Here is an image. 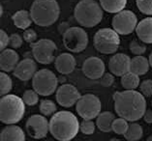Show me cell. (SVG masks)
Masks as SVG:
<instances>
[{"label": "cell", "mask_w": 152, "mask_h": 141, "mask_svg": "<svg viewBox=\"0 0 152 141\" xmlns=\"http://www.w3.org/2000/svg\"><path fill=\"white\" fill-rule=\"evenodd\" d=\"M114 110L117 115L129 122H136L143 117L146 111V101L140 92L125 90L113 94Z\"/></svg>", "instance_id": "cell-1"}, {"label": "cell", "mask_w": 152, "mask_h": 141, "mask_svg": "<svg viewBox=\"0 0 152 141\" xmlns=\"http://www.w3.org/2000/svg\"><path fill=\"white\" fill-rule=\"evenodd\" d=\"M80 124L74 113L66 110L58 111L50 120V132L56 140H72L80 131Z\"/></svg>", "instance_id": "cell-2"}, {"label": "cell", "mask_w": 152, "mask_h": 141, "mask_svg": "<svg viewBox=\"0 0 152 141\" xmlns=\"http://www.w3.org/2000/svg\"><path fill=\"white\" fill-rule=\"evenodd\" d=\"M29 12L35 24L47 27L57 21L60 8L56 0H34Z\"/></svg>", "instance_id": "cell-3"}, {"label": "cell", "mask_w": 152, "mask_h": 141, "mask_svg": "<svg viewBox=\"0 0 152 141\" xmlns=\"http://www.w3.org/2000/svg\"><path fill=\"white\" fill-rule=\"evenodd\" d=\"M74 16L83 27L92 28L103 20V8L95 0H80L75 7Z\"/></svg>", "instance_id": "cell-4"}, {"label": "cell", "mask_w": 152, "mask_h": 141, "mask_svg": "<svg viewBox=\"0 0 152 141\" xmlns=\"http://www.w3.org/2000/svg\"><path fill=\"white\" fill-rule=\"evenodd\" d=\"M25 102L18 96L8 94L2 96L0 101V120L3 124L14 125L23 118Z\"/></svg>", "instance_id": "cell-5"}, {"label": "cell", "mask_w": 152, "mask_h": 141, "mask_svg": "<svg viewBox=\"0 0 152 141\" xmlns=\"http://www.w3.org/2000/svg\"><path fill=\"white\" fill-rule=\"evenodd\" d=\"M93 44L100 53L113 54L115 53L120 46L119 34L112 28H102L95 33Z\"/></svg>", "instance_id": "cell-6"}, {"label": "cell", "mask_w": 152, "mask_h": 141, "mask_svg": "<svg viewBox=\"0 0 152 141\" xmlns=\"http://www.w3.org/2000/svg\"><path fill=\"white\" fill-rule=\"evenodd\" d=\"M58 83V77L48 69L39 70L32 78L33 89L43 97L53 95L57 90Z\"/></svg>", "instance_id": "cell-7"}, {"label": "cell", "mask_w": 152, "mask_h": 141, "mask_svg": "<svg viewBox=\"0 0 152 141\" xmlns=\"http://www.w3.org/2000/svg\"><path fill=\"white\" fill-rule=\"evenodd\" d=\"M88 35L84 29L80 27H70L63 34V44L69 51L79 53L83 51L88 46Z\"/></svg>", "instance_id": "cell-8"}, {"label": "cell", "mask_w": 152, "mask_h": 141, "mask_svg": "<svg viewBox=\"0 0 152 141\" xmlns=\"http://www.w3.org/2000/svg\"><path fill=\"white\" fill-rule=\"evenodd\" d=\"M101 101L93 94H85L81 96L76 103V110L79 116L84 120H92L97 118L101 113Z\"/></svg>", "instance_id": "cell-9"}, {"label": "cell", "mask_w": 152, "mask_h": 141, "mask_svg": "<svg viewBox=\"0 0 152 141\" xmlns=\"http://www.w3.org/2000/svg\"><path fill=\"white\" fill-rule=\"evenodd\" d=\"M31 49L33 57L40 64L49 65L55 60L54 52L57 47L53 41L49 39H40L37 42L31 44Z\"/></svg>", "instance_id": "cell-10"}, {"label": "cell", "mask_w": 152, "mask_h": 141, "mask_svg": "<svg viewBox=\"0 0 152 141\" xmlns=\"http://www.w3.org/2000/svg\"><path fill=\"white\" fill-rule=\"evenodd\" d=\"M138 17L130 10H123L115 14L113 17L112 24L119 35H129L133 33L138 26Z\"/></svg>", "instance_id": "cell-11"}, {"label": "cell", "mask_w": 152, "mask_h": 141, "mask_svg": "<svg viewBox=\"0 0 152 141\" xmlns=\"http://www.w3.org/2000/svg\"><path fill=\"white\" fill-rule=\"evenodd\" d=\"M25 129L32 138L42 139L45 138L50 132V122H48L46 116L34 114L27 119Z\"/></svg>", "instance_id": "cell-12"}, {"label": "cell", "mask_w": 152, "mask_h": 141, "mask_svg": "<svg viewBox=\"0 0 152 141\" xmlns=\"http://www.w3.org/2000/svg\"><path fill=\"white\" fill-rule=\"evenodd\" d=\"M81 97L80 93L77 89L72 84H61L57 88L55 98L56 102L63 107H71Z\"/></svg>", "instance_id": "cell-13"}, {"label": "cell", "mask_w": 152, "mask_h": 141, "mask_svg": "<svg viewBox=\"0 0 152 141\" xmlns=\"http://www.w3.org/2000/svg\"><path fill=\"white\" fill-rule=\"evenodd\" d=\"M106 70L105 63L102 59L99 57H89L83 62V75L89 79H100L104 76Z\"/></svg>", "instance_id": "cell-14"}, {"label": "cell", "mask_w": 152, "mask_h": 141, "mask_svg": "<svg viewBox=\"0 0 152 141\" xmlns=\"http://www.w3.org/2000/svg\"><path fill=\"white\" fill-rule=\"evenodd\" d=\"M131 60L127 54L117 53L113 54L110 59L109 69L113 75L116 76H122L130 72L131 69Z\"/></svg>", "instance_id": "cell-15"}, {"label": "cell", "mask_w": 152, "mask_h": 141, "mask_svg": "<svg viewBox=\"0 0 152 141\" xmlns=\"http://www.w3.org/2000/svg\"><path fill=\"white\" fill-rule=\"evenodd\" d=\"M37 70L36 62L31 58H24L18 62L14 70V76L23 81H28L34 77Z\"/></svg>", "instance_id": "cell-16"}, {"label": "cell", "mask_w": 152, "mask_h": 141, "mask_svg": "<svg viewBox=\"0 0 152 141\" xmlns=\"http://www.w3.org/2000/svg\"><path fill=\"white\" fill-rule=\"evenodd\" d=\"M20 62V56L13 49H6L1 51L0 55V68L2 72H14L15 68Z\"/></svg>", "instance_id": "cell-17"}, {"label": "cell", "mask_w": 152, "mask_h": 141, "mask_svg": "<svg viewBox=\"0 0 152 141\" xmlns=\"http://www.w3.org/2000/svg\"><path fill=\"white\" fill-rule=\"evenodd\" d=\"M54 65L61 75H70L76 69V59L71 53H62L55 58Z\"/></svg>", "instance_id": "cell-18"}, {"label": "cell", "mask_w": 152, "mask_h": 141, "mask_svg": "<svg viewBox=\"0 0 152 141\" xmlns=\"http://www.w3.org/2000/svg\"><path fill=\"white\" fill-rule=\"evenodd\" d=\"M136 33L140 42L152 44V17L140 20L136 28Z\"/></svg>", "instance_id": "cell-19"}, {"label": "cell", "mask_w": 152, "mask_h": 141, "mask_svg": "<svg viewBox=\"0 0 152 141\" xmlns=\"http://www.w3.org/2000/svg\"><path fill=\"white\" fill-rule=\"evenodd\" d=\"M0 141H25V133L18 126L7 125L1 132Z\"/></svg>", "instance_id": "cell-20"}, {"label": "cell", "mask_w": 152, "mask_h": 141, "mask_svg": "<svg viewBox=\"0 0 152 141\" xmlns=\"http://www.w3.org/2000/svg\"><path fill=\"white\" fill-rule=\"evenodd\" d=\"M149 60L146 57L142 56V55H136L131 60L130 72L136 73L139 76H144L148 72V70H149Z\"/></svg>", "instance_id": "cell-21"}, {"label": "cell", "mask_w": 152, "mask_h": 141, "mask_svg": "<svg viewBox=\"0 0 152 141\" xmlns=\"http://www.w3.org/2000/svg\"><path fill=\"white\" fill-rule=\"evenodd\" d=\"M12 20L14 22L15 26L20 29H23V30L28 29L33 22L30 12L26 10L17 11L12 16Z\"/></svg>", "instance_id": "cell-22"}, {"label": "cell", "mask_w": 152, "mask_h": 141, "mask_svg": "<svg viewBox=\"0 0 152 141\" xmlns=\"http://www.w3.org/2000/svg\"><path fill=\"white\" fill-rule=\"evenodd\" d=\"M115 120V116L110 111H104L100 113L96 120V125L100 131L104 132H110L113 131V123Z\"/></svg>", "instance_id": "cell-23"}, {"label": "cell", "mask_w": 152, "mask_h": 141, "mask_svg": "<svg viewBox=\"0 0 152 141\" xmlns=\"http://www.w3.org/2000/svg\"><path fill=\"white\" fill-rule=\"evenodd\" d=\"M104 11L110 14H117L125 10L127 0H99Z\"/></svg>", "instance_id": "cell-24"}, {"label": "cell", "mask_w": 152, "mask_h": 141, "mask_svg": "<svg viewBox=\"0 0 152 141\" xmlns=\"http://www.w3.org/2000/svg\"><path fill=\"white\" fill-rule=\"evenodd\" d=\"M121 85L125 90H136L140 86V76L132 72H128L121 76Z\"/></svg>", "instance_id": "cell-25"}, {"label": "cell", "mask_w": 152, "mask_h": 141, "mask_svg": "<svg viewBox=\"0 0 152 141\" xmlns=\"http://www.w3.org/2000/svg\"><path fill=\"white\" fill-rule=\"evenodd\" d=\"M143 135L142 127L138 123L129 124V128L124 134V137L128 141H139Z\"/></svg>", "instance_id": "cell-26"}, {"label": "cell", "mask_w": 152, "mask_h": 141, "mask_svg": "<svg viewBox=\"0 0 152 141\" xmlns=\"http://www.w3.org/2000/svg\"><path fill=\"white\" fill-rule=\"evenodd\" d=\"M57 106L51 100H42L40 102V112L44 116H53L56 112Z\"/></svg>", "instance_id": "cell-27"}, {"label": "cell", "mask_w": 152, "mask_h": 141, "mask_svg": "<svg viewBox=\"0 0 152 141\" xmlns=\"http://www.w3.org/2000/svg\"><path fill=\"white\" fill-rule=\"evenodd\" d=\"M0 81H1V86H0L1 93H0V94H1V96L8 95L13 88L12 78L7 75V73L2 72L1 73H0Z\"/></svg>", "instance_id": "cell-28"}, {"label": "cell", "mask_w": 152, "mask_h": 141, "mask_svg": "<svg viewBox=\"0 0 152 141\" xmlns=\"http://www.w3.org/2000/svg\"><path fill=\"white\" fill-rule=\"evenodd\" d=\"M129 128L128 121L125 120L124 118H115V120L113 123V132L119 135H124L127 129Z\"/></svg>", "instance_id": "cell-29"}, {"label": "cell", "mask_w": 152, "mask_h": 141, "mask_svg": "<svg viewBox=\"0 0 152 141\" xmlns=\"http://www.w3.org/2000/svg\"><path fill=\"white\" fill-rule=\"evenodd\" d=\"M23 100L25 102V105L29 106H33L38 103L39 102V94L37 93L34 89H30V90H26L23 93Z\"/></svg>", "instance_id": "cell-30"}, {"label": "cell", "mask_w": 152, "mask_h": 141, "mask_svg": "<svg viewBox=\"0 0 152 141\" xmlns=\"http://www.w3.org/2000/svg\"><path fill=\"white\" fill-rule=\"evenodd\" d=\"M138 9L147 16H152V0H136Z\"/></svg>", "instance_id": "cell-31"}, {"label": "cell", "mask_w": 152, "mask_h": 141, "mask_svg": "<svg viewBox=\"0 0 152 141\" xmlns=\"http://www.w3.org/2000/svg\"><path fill=\"white\" fill-rule=\"evenodd\" d=\"M80 132L85 135H91L95 132V124L92 120H84L80 124Z\"/></svg>", "instance_id": "cell-32"}, {"label": "cell", "mask_w": 152, "mask_h": 141, "mask_svg": "<svg viewBox=\"0 0 152 141\" xmlns=\"http://www.w3.org/2000/svg\"><path fill=\"white\" fill-rule=\"evenodd\" d=\"M129 47H130V51L135 55H142L146 51L145 44L140 43L136 40L132 41V42L130 43Z\"/></svg>", "instance_id": "cell-33"}, {"label": "cell", "mask_w": 152, "mask_h": 141, "mask_svg": "<svg viewBox=\"0 0 152 141\" xmlns=\"http://www.w3.org/2000/svg\"><path fill=\"white\" fill-rule=\"evenodd\" d=\"M140 93L144 97H151L152 96V79H144L142 83L140 84Z\"/></svg>", "instance_id": "cell-34"}, {"label": "cell", "mask_w": 152, "mask_h": 141, "mask_svg": "<svg viewBox=\"0 0 152 141\" xmlns=\"http://www.w3.org/2000/svg\"><path fill=\"white\" fill-rule=\"evenodd\" d=\"M23 44V37H21L20 34L14 33L10 36V47L13 49H20Z\"/></svg>", "instance_id": "cell-35"}, {"label": "cell", "mask_w": 152, "mask_h": 141, "mask_svg": "<svg viewBox=\"0 0 152 141\" xmlns=\"http://www.w3.org/2000/svg\"><path fill=\"white\" fill-rule=\"evenodd\" d=\"M23 37L25 42L30 44L37 42V33L35 32V30H33V29H30V28L25 29Z\"/></svg>", "instance_id": "cell-36"}, {"label": "cell", "mask_w": 152, "mask_h": 141, "mask_svg": "<svg viewBox=\"0 0 152 141\" xmlns=\"http://www.w3.org/2000/svg\"><path fill=\"white\" fill-rule=\"evenodd\" d=\"M114 75L113 73H104V76L101 77V80H100V82H101V85L103 87H110L113 84L114 82Z\"/></svg>", "instance_id": "cell-37"}, {"label": "cell", "mask_w": 152, "mask_h": 141, "mask_svg": "<svg viewBox=\"0 0 152 141\" xmlns=\"http://www.w3.org/2000/svg\"><path fill=\"white\" fill-rule=\"evenodd\" d=\"M10 44V37L5 32V30H0V50H4Z\"/></svg>", "instance_id": "cell-38"}, {"label": "cell", "mask_w": 152, "mask_h": 141, "mask_svg": "<svg viewBox=\"0 0 152 141\" xmlns=\"http://www.w3.org/2000/svg\"><path fill=\"white\" fill-rule=\"evenodd\" d=\"M70 28V25H69V23L68 22H62V23H60L58 25V31H59V33H60L61 35H63L64 33L68 30V29Z\"/></svg>", "instance_id": "cell-39"}, {"label": "cell", "mask_w": 152, "mask_h": 141, "mask_svg": "<svg viewBox=\"0 0 152 141\" xmlns=\"http://www.w3.org/2000/svg\"><path fill=\"white\" fill-rule=\"evenodd\" d=\"M144 121L148 124H152V109H146L145 113L143 115Z\"/></svg>", "instance_id": "cell-40"}, {"label": "cell", "mask_w": 152, "mask_h": 141, "mask_svg": "<svg viewBox=\"0 0 152 141\" xmlns=\"http://www.w3.org/2000/svg\"><path fill=\"white\" fill-rule=\"evenodd\" d=\"M58 81H59V83H62L63 84V82L65 81V78L63 76H59L58 77Z\"/></svg>", "instance_id": "cell-41"}, {"label": "cell", "mask_w": 152, "mask_h": 141, "mask_svg": "<svg viewBox=\"0 0 152 141\" xmlns=\"http://www.w3.org/2000/svg\"><path fill=\"white\" fill-rule=\"evenodd\" d=\"M148 60H149V64H150V66L152 67V52L150 53V55H149V58H148Z\"/></svg>", "instance_id": "cell-42"}, {"label": "cell", "mask_w": 152, "mask_h": 141, "mask_svg": "<svg viewBox=\"0 0 152 141\" xmlns=\"http://www.w3.org/2000/svg\"><path fill=\"white\" fill-rule=\"evenodd\" d=\"M2 15H3V7L0 6V16L2 17Z\"/></svg>", "instance_id": "cell-43"}, {"label": "cell", "mask_w": 152, "mask_h": 141, "mask_svg": "<svg viewBox=\"0 0 152 141\" xmlns=\"http://www.w3.org/2000/svg\"><path fill=\"white\" fill-rule=\"evenodd\" d=\"M110 141H121V140H119L118 138H115V137H113V138H112Z\"/></svg>", "instance_id": "cell-44"}, {"label": "cell", "mask_w": 152, "mask_h": 141, "mask_svg": "<svg viewBox=\"0 0 152 141\" xmlns=\"http://www.w3.org/2000/svg\"><path fill=\"white\" fill-rule=\"evenodd\" d=\"M146 141H152V135L148 136V137H147V139H146Z\"/></svg>", "instance_id": "cell-45"}, {"label": "cell", "mask_w": 152, "mask_h": 141, "mask_svg": "<svg viewBox=\"0 0 152 141\" xmlns=\"http://www.w3.org/2000/svg\"><path fill=\"white\" fill-rule=\"evenodd\" d=\"M45 141H54L53 139H50V138H48V139H46Z\"/></svg>", "instance_id": "cell-46"}, {"label": "cell", "mask_w": 152, "mask_h": 141, "mask_svg": "<svg viewBox=\"0 0 152 141\" xmlns=\"http://www.w3.org/2000/svg\"><path fill=\"white\" fill-rule=\"evenodd\" d=\"M66 141H72V140H66Z\"/></svg>", "instance_id": "cell-47"}]
</instances>
